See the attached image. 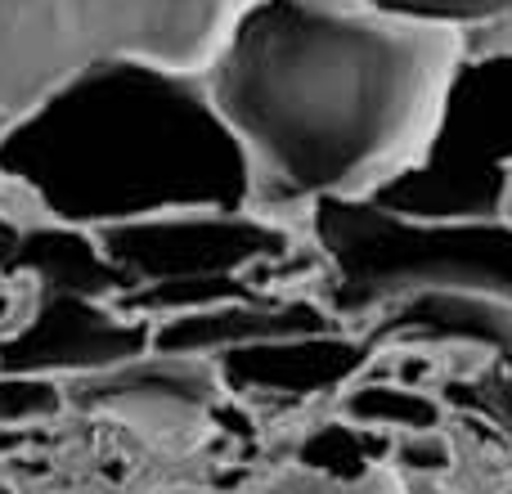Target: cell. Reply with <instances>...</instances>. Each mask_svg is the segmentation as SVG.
I'll use <instances>...</instances> for the list:
<instances>
[{
  "mask_svg": "<svg viewBox=\"0 0 512 494\" xmlns=\"http://www.w3.org/2000/svg\"><path fill=\"white\" fill-rule=\"evenodd\" d=\"M459 54V27L364 0H243L198 77L243 149L252 212L301 221L423 167Z\"/></svg>",
  "mask_w": 512,
  "mask_h": 494,
  "instance_id": "1",
  "label": "cell"
},
{
  "mask_svg": "<svg viewBox=\"0 0 512 494\" xmlns=\"http://www.w3.org/2000/svg\"><path fill=\"white\" fill-rule=\"evenodd\" d=\"M0 198L99 234L149 216L243 212L252 180L198 72L113 59L0 135Z\"/></svg>",
  "mask_w": 512,
  "mask_h": 494,
  "instance_id": "2",
  "label": "cell"
},
{
  "mask_svg": "<svg viewBox=\"0 0 512 494\" xmlns=\"http://www.w3.org/2000/svg\"><path fill=\"white\" fill-rule=\"evenodd\" d=\"M319 252L315 301L355 328L414 288H459L512 301V225L504 216H409L382 203H319L301 216Z\"/></svg>",
  "mask_w": 512,
  "mask_h": 494,
  "instance_id": "3",
  "label": "cell"
},
{
  "mask_svg": "<svg viewBox=\"0 0 512 494\" xmlns=\"http://www.w3.org/2000/svg\"><path fill=\"white\" fill-rule=\"evenodd\" d=\"M243 0H0V135L113 59L198 72Z\"/></svg>",
  "mask_w": 512,
  "mask_h": 494,
  "instance_id": "4",
  "label": "cell"
},
{
  "mask_svg": "<svg viewBox=\"0 0 512 494\" xmlns=\"http://www.w3.org/2000/svg\"><path fill=\"white\" fill-rule=\"evenodd\" d=\"M512 162V14L463 32L427 162L373 203L409 216H495L499 171Z\"/></svg>",
  "mask_w": 512,
  "mask_h": 494,
  "instance_id": "5",
  "label": "cell"
},
{
  "mask_svg": "<svg viewBox=\"0 0 512 494\" xmlns=\"http://www.w3.org/2000/svg\"><path fill=\"white\" fill-rule=\"evenodd\" d=\"M153 351V319L81 292L27 288L18 319L0 333V373L77 382Z\"/></svg>",
  "mask_w": 512,
  "mask_h": 494,
  "instance_id": "6",
  "label": "cell"
},
{
  "mask_svg": "<svg viewBox=\"0 0 512 494\" xmlns=\"http://www.w3.org/2000/svg\"><path fill=\"white\" fill-rule=\"evenodd\" d=\"M9 279L23 283V288L81 292V297H99V301H122L126 292L122 274L108 265L95 234L72 230V225H54V221H36V216H27L23 225Z\"/></svg>",
  "mask_w": 512,
  "mask_h": 494,
  "instance_id": "7",
  "label": "cell"
},
{
  "mask_svg": "<svg viewBox=\"0 0 512 494\" xmlns=\"http://www.w3.org/2000/svg\"><path fill=\"white\" fill-rule=\"evenodd\" d=\"M239 494H405L391 472H351V477H337L324 468H279L270 477L252 481Z\"/></svg>",
  "mask_w": 512,
  "mask_h": 494,
  "instance_id": "8",
  "label": "cell"
},
{
  "mask_svg": "<svg viewBox=\"0 0 512 494\" xmlns=\"http://www.w3.org/2000/svg\"><path fill=\"white\" fill-rule=\"evenodd\" d=\"M68 414V391L54 378L0 373V432L5 427H41Z\"/></svg>",
  "mask_w": 512,
  "mask_h": 494,
  "instance_id": "9",
  "label": "cell"
},
{
  "mask_svg": "<svg viewBox=\"0 0 512 494\" xmlns=\"http://www.w3.org/2000/svg\"><path fill=\"white\" fill-rule=\"evenodd\" d=\"M351 414H360L364 423H378V427L418 432V427H436L441 409H436V400L414 396V391H405V387H364L360 396L351 400Z\"/></svg>",
  "mask_w": 512,
  "mask_h": 494,
  "instance_id": "10",
  "label": "cell"
},
{
  "mask_svg": "<svg viewBox=\"0 0 512 494\" xmlns=\"http://www.w3.org/2000/svg\"><path fill=\"white\" fill-rule=\"evenodd\" d=\"M364 5L391 9V14L405 18H423V23H445V27H486L495 18L512 14V0H364Z\"/></svg>",
  "mask_w": 512,
  "mask_h": 494,
  "instance_id": "11",
  "label": "cell"
},
{
  "mask_svg": "<svg viewBox=\"0 0 512 494\" xmlns=\"http://www.w3.org/2000/svg\"><path fill=\"white\" fill-rule=\"evenodd\" d=\"M396 463L405 472H418V477H436V472H450L454 445H450V436L436 432V427L400 432L396 436Z\"/></svg>",
  "mask_w": 512,
  "mask_h": 494,
  "instance_id": "12",
  "label": "cell"
},
{
  "mask_svg": "<svg viewBox=\"0 0 512 494\" xmlns=\"http://www.w3.org/2000/svg\"><path fill=\"white\" fill-rule=\"evenodd\" d=\"M23 225H27V216L18 212L9 198H0V283H14L9 270H14V252H18V239H23Z\"/></svg>",
  "mask_w": 512,
  "mask_h": 494,
  "instance_id": "13",
  "label": "cell"
},
{
  "mask_svg": "<svg viewBox=\"0 0 512 494\" xmlns=\"http://www.w3.org/2000/svg\"><path fill=\"white\" fill-rule=\"evenodd\" d=\"M23 297H27L23 283H0V333H5V328L18 319V310H23Z\"/></svg>",
  "mask_w": 512,
  "mask_h": 494,
  "instance_id": "14",
  "label": "cell"
},
{
  "mask_svg": "<svg viewBox=\"0 0 512 494\" xmlns=\"http://www.w3.org/2000/svg\"><path fill=\"white\" fill-rule=\"evenodd\" d=\"M495 216H504L512 225V162L499 171V185H495Z\"/></svg>",
  "mask_w": 512,
  "mask_h": 494,
  "instance_id": "15",
  "label": "cell"
},
{
  "mask_svg": "<svg viewBox=\"0 0 512 494\" xmlns=\"http://www.w3.org/2000/svg\"><path fill=\"white\" fill-rule=\"evenodd\" d=\"M0 494H18L14 486H9V481H0Z\"/></svg>",
  "mask_w": 512,
  "mask_h": 494,
  "instance_id": "16",
  "label": "cell"
},
{
  "mask_svg": "<svg viewBox=\"0 0 512 494\" xmlns=\"http://www.w3.org/2000/svg\"><path fill=\"white\" fill-rule=\"evenodd\" d=\"M162 494H203V490H162Z\"/></svg>",
  "mask_w": 512,
  "mask_h": 494,
  "instance_id": "17",
  "label": "cell"
},
{
  "mask_svg": "<svg viewBox=\"0 0 512 494\" xmlns=\"http://www.w3.org/2000/svg\"><path fill=\"white\" fill-rule=\"evenodd\" d=\"M504 494H512V490H504Z\"/></svg>",
  "mask_w": 512,
  "mask_h": 494,
  "instance_id": "18",
  "label": "cell"
}]
</instances>
